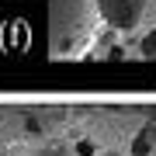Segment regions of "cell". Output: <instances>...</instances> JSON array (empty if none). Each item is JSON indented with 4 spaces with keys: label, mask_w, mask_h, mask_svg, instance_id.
Returning <instances> with one entry per match:
<instances>
[{
    "label": "cell",
    "mask_w": 156,
    "mask_h": 156,
    "mask_svg": "<svg viewBox=\"0 0 156 156\" xmlns=\"http://www.w3.org/2000/svg\"><path fill=\"white\" fill-rule=\"evenodd\" d=\"M73 128L97 153H128L142 135V104H73Z\"/></svg>",
    "instance_id": "1"
},
{
    "label": "cell",
    "mask_w": 156,
    "mask_h": 156,
    "mask_svg": "<svg viewBox=\"0 0 156 156\" xmlns=\"http://www.w3.org/2000/svg\"><path fill=\"white\" fill-rule=\"evenodd\" d=\"M73 132V104H0V149H35Z\"/></svg>",
    "instance_id": "2"
},
{
    "label": "cell",
    "mask_w": 156,
    "mask_h": 156,
    "mask_svg": "<svg viewBox=\"0 0 156 156\" xmlns=\"http://www.w3.org/2000/svg\"><path fill=\"white\" fill-rule=\"evenodd\" d=\"M49 4V56L83 59L97 38V0H45Z\"/></svg>",
    "instance_id": "3"
},
{
    "label": "cell",
    "mask_w": 156,
    "mask_h": 156,
    "mask_svg": "<svg viewBox=\"0 0 156 156\" xmlns=\"http://www.w3.org/2000/svg\"><path fill=\"white\" fill-rule=\"evenodd\" d=\"M97 14L118 35H135L142 28V0H97Z\"/></svg>",
    "instance_id": "4"
},
{
    "label": "cell",
    "mask_w": 156,
    "mask_h": 156,
    "mask_svg": "<svg viewBox=\"0 0 156 156\" xmlns=\"http://www.w3.org/2000/svg\"><path fill=\"white\" fill-rule=\"evenodd\" d=\"M135 149H156V104H142V135Z\"/></svg>",
    "instance_id": "5"
},
{
    "label": "cell",
    "mask_w": 156,
    "mask_h": 156,
    "mask_svg": "<svg viewBox=\"0 0 156 156\" xmlns=\"http://www.w3.org/2000/svg\"><path fill=\"white\" fill-rule=\"evenodd\" d=\"M31 156H80L76 153V146H73L66 135L62 139H49V142H38L35 149H28Z\"/></svg>",
    "instance_id": "6"
},
{
    "label": "cell",
    "mask_w": 156,
    "mask_h": 156,
    "mask_svg": "<svg viewBox=\"0 0 156 156\" xmlns=\"http://www.w3.org/2000/svg\"><path fill=\"white\" fill-rule=\"evenodd\" d=\"M142 28L156 31V0H142Z\"/></svg>",
    "instance_id": "7"
},
{
    "label": "cell",
    "mask_w": 156,
    "mask_h": 156,
    "mask_svg": "<svg viewBox=\"0 0 156 156\" xmlns=\"http://www.w3.org/2000/svg\"><path fill=\"white\" fill-rule=\"evenodd\" d=\"M139 52H142L146 59H149V56H156V31H146V35H142V45H139Z\"/></svg>",
    "instance_id": "8"
},
{
    "label": "cell",
    "mask_w": 156,
    "mask_h": 156,
    "mask_svg": "<svg viewBox=\"0 0 156 156\" xmlns=\"http://www.w3.org/2000/svg\"><path fill=\"white\" fill-rule=\"evenodd\" d=\"M94 156H156V149H128V153H94Z\"/></svg>",
    "instance_id": "9"
}]
</instances>
